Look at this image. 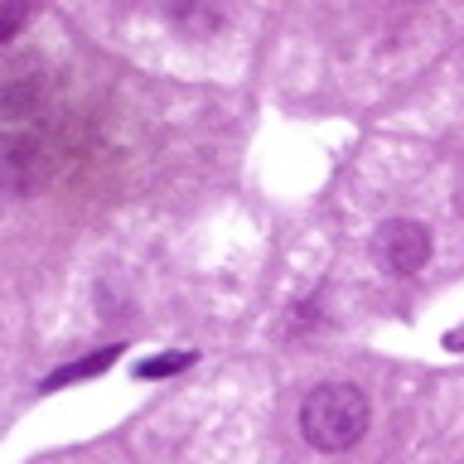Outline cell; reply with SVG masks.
<instances>
[{
    "label": "cell",
    "instance_id": "obj_1",
    "mask_svg": "<svg viewBox=\"0 0 464 464\" xmlns=\"http://www.w3.org/2000/svg\"><path fill=\"white\" fill-rule=\"evenodd\" d=\"M300 435L324 455L353 450L368 435V397L353 382H319L300 401Z\"/></svg>",
    "mask_w": 464,
    "mask_h": 464
},
{
    "label": "cell",
    "instance_id": "obj_2",
    "mask_svg": "<svg viewBox=\"0 0 464 464\" xmlns=\"http://www.w3.org/2000/svg\"><path fill=\"white\" fill-rule=\"evenodd\" d=\"M372 261L392 276H416L430 261V232L411 218H392L372 232Z\"/></svg>",
    "mask_w": 464,
    "mask_h": 464
},
{
    "label": "cell",
    "instance_id": "obj_3",
    "mask_svg": "<svg viewBox=\"0 0 464 464\" xmlns=\"http://www.w3.org/2000/svg\"><path fill=\"white\" fill-rule=\"evenodd\" d=\"M116 353H121V348H97V353L82 358V362H63V368L49 372L39 387H44V392H58V387H68V382H82V377H97L107 362H116Z\"/></svg>",
    "mask_w": 464,
    "mask_h": 464
},
{
    "label": "cell",
    "instance_id": "obj_4",
    "mask_svg": "<svg viewBox=\"0 0 464 464\" xmlns=\"http://www.w3.org/2000/svg\"><path fill=\"white\" fill-rule=\"evenodd\" d=\"M188 362H194V353H188V348H179V353H169V358H145V362H136V372H140V377H169V372L188 368Z\"/></svg>",
    "mask_w": 464,
    "mask_h": 464
},
{
    "label": "cell",
    "instance_id": "obj_5",
    "mask_svg": "<svg viewBox=\"0 0 464 464\" xmlns=\"http://www.w3.org/2000/svg\"><path fill=\"white\" fill-rule=\"evenodd\" d=\"M24 20H29V5H24V0H0V44L20 34Z\"/></svg>",
    "mask_w": 464,
    "mask_h": 464
}]
</instances>
